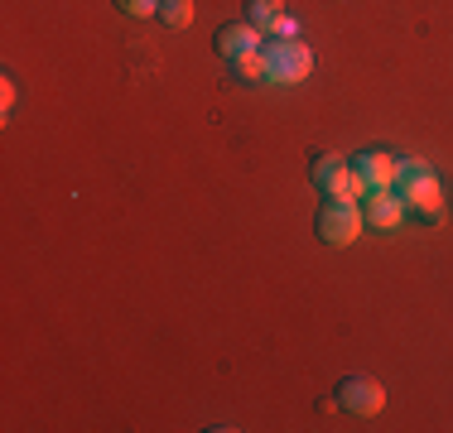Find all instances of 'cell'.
Returning a JSON list of instances; mask_svg holds the SVG:
<instances>
[{
    "label": "cell",
    "instance_id": "obj_1",
    "mask_svg": "<svg viewBox=\"0 0 453 433\" xmlns=\"http://www.w3.org/2000/svg\"><path fill=\"white\" fill-rule=\"evenodd\" d=\"M261 58H265V78L271 82H304L314 72V53L299 39H265Z\"/></svg>",
    "mask_w": 453,
    "mask_h": 433
},
{
    "label": "cell",
    "instance_id": "obj_2",
    "mask_svg": "<svg viewBox=\"0 0 453 433\" xmlns=\"http://www.w3.org/2000/svg\"><path fill=\"white\" fill-rule=\"evenodd\" d=\"M309 183H314L319 193H328V198H338V202L366 198V183L352 173V164H342L338 155H319L314 164H309Z\"/></svg>",
    "mask_w": 453,
    "mask_h": 433
},
{
    "label": "cell",
    "instance_id": "obj_3",
    "mask_svg": "<svg viewBox=\"0 0 453 433\" xmlns=\"http://www.w3.org/2000/svg\"><path fill=\"white\" fill-rule=\"evenodd\" d=\"M319 241H328V246H352L362 236V208L357 202H338V198H328L323 202V212H319Z\"/></svg>",
    "mask_w": 453,
    "mask_h": 433
},
{
    "label": "cell",
    "instance_id": "obj_4",
    "mask_svg": "<svg viewBox=\"0 0 453 433\" xmlns=\"http://www.w3.org/2000/svg\"><path fill=\"white\" fill-rule=\"evenodd\" d=\"M338 405L348 409V414H362V419H372V414H381V405H386V390L372 381V376H348V381H338Z\"/></svg>",
    "mask_w": 453,
    "mask_h": 433
},
{
    "label": "cell",
    "instance_id": "obj_5",
    "mask_svg": "<svg viewBox=\"0 0 453 433\" xmlns=\"http://www.w3.org/2000/svg\"><path fill=\"white\" fill-rule=\"evenodd\" d=\"M395 193L405 198V212H415L419 222H444V188H439L434 173H429V179H415V183H401Z\"/></svg>",
    "mask_w": 453,
    "mask_h": 433
},
{
    "label": "cell",
    "instance_id": "obj_6",
    "mask_svg": "<svg viewBox=\"0 0 453 433\" xmlns=\"http://www.w3.org/2000/svg\"><path fill=\"white\" fill-rule=\"evenodd\" d=\"M348 164H352V173H357V179L366 183V193L395 188V159L386 155V149H357Z\"/></svg>",
    "mask_w": 453,
    "mask_h": 433
},
{
    "label": "cell",
    "instance_id": "obj_7",
    "mask_svg": "<svg viewBox=\"0 0 453 433\" xmlns=\"http://www.w3.org/2000/svg\"><path fill=\"white\" fill-rule=\"evenodd\" d=\"M362 222L376 226V232H395L405 222V198L395 188H381V193H366L362 202Z\"/></svg>",
    "mask_w": 453,
    "mask_h": 433
},
{
    "label": "cell",
    "instance_id": "obj_8",
    "mask_svg": "<svg viewBox=\"0 0 453 433\" xmlns=\"http://www.w3.org/2000/svg\"><path fill=\"white\" fill-rule=\"evenodd\" d=\"M261 39L265 34L256 25H226V29H218V53L232 63V58H242V53H256V49H261Z\"/></svg>",
    "mask_w": 453,
    "mask_h": 433
},
{
    "label": "cell",
    "instance_id": "obj_9",
    "mask_svg": "<svg viewBox=\"0 0 453 433\" xmlns=\"http://www.w3.org/2000/svg\"><path fill=\"white\" fill-rule=\"evenodd\" d=\"M232 78H236V82H246V87H251V82H271V78H265V58H261V49H256V53H242V58H232Z\"/></svg>",
    "mask_w": 453,
    "mask_h": 433
},
{
    "label": "cell",
    "instance_id": "obj_10",
    "mask_svg": "<svg viewBox=\"0 0 453 433\" xmlns=\"http://www.w3.org/2000/svg\"><path fill=\"white\" fill-rule=\"evenodd\" d=\"M246 15H251V25L261 34H271V25L280 19V0H246Z\"/></svg>",
    "mask_w": 453,
    "mask_h": 433
},
{
    "label": "cell",
    "instance_id": "obj_11",
    "mask_svg": "<svg viewBox=\"0 0 453 433\" xmlns=\"http://www.w3.org/2000/svg\"><path fill=\"white\" fill-rule=\"evenodd\" d=\"M159 19H165L169 29H188L193 25V0H165V5H159Z\"/></svg>",
    "mask_w": 453,
    "mask_h": 433
},
{
    "label": "cell",
    "instance_id": "obj_12",
    "mask_svg": "<svg viewBox=\"0 0 453 433\" xmlns=\"http://www.w3.org/2000/svg\"><path fill=\"white\" fill-rule=\"evenodd\" d=\"M429 173H434L429 159H395V188H401V183H415V179H429Z\"/></svg>",
    "mask_w": 453,
    "mask_h": 433
},
{
    "label": "cell",
    "instance_id": "obj_13",
    "mask_svg": "<svg viewBox=\"0 0 453 433\" xmlns=\"http://www.w3.org/2000/svg\"><path fill=\"white\" fill-rule=\"evenodd\" d=\"M159 5H165V0H116V10H121V15H131V19L159 15Z\"/></svg>",
    "mask_w": 453,
    "mask_h": 433
},
{
    "label": "cell",
    "instance_id": "obj_14",
    "mask_svg": "<svg viewBox=\"0 0 453 433\" xmlns=\"http://www.w3.org/2000/svg\"><path fill=\"white\" fill-rule=\"evenodd\" d=\"M0 111H5V116L15 111V82H10V78H5V87H0Z\"/></svg>",
    "mask_w": 453,
    "mask_h": 433
},
{
    "label": "cell",
    "instance_id": "obj_15",
    "mask_svg": "<svg viewBox=\"0 0 453 433\" xmlns=\"http://www.w3.org/2000/svg\"><path fill=\"white\" fill-rule=\"evenodd\" d=\"M271 34H275V39H289V34H295V19H285V15H280L275 25H271Z\"/></svg>",
    "mask_w": 453,
    "mask_h": 433
}]
</instances>
